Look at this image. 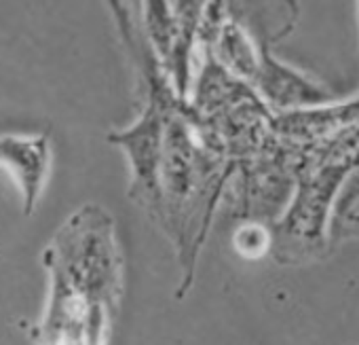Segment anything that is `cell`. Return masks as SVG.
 Here are the masks:
<instances>
[{"label": "cell", "instance_id": "1", "mask_svg": "<svg viewBox=\"0 0 359 345\" xmlns=\"http://www.w3.org/2000/svg\"><path fill=\"white\" fill-rule=\"evenodd\" d=\"M0 169L13 178L22 195L24 216H32L53 169L49 134H0Z\"/></svg>", "mask_w": 359, "mask_h": 345}, {"label": "cell", "instance_id": "2", "mask_svg": "<svg viewBox=\"0 0 359 345\" xmlns=\"http://www.w3.org/2000/svg\"><path fill=\"white\" fill-rule=\"evenodd\" d=\"M258 45V66L250 87L254 89V93L260 96L262 104L277 112H296L298 108L319 106L332 98V93L323 89V85L302 74L300 70L279 62L271 53L269 43Z\"/></svg>", "mask_w": 359, "mask_h": 345}, {"label": "cell", "instance_id": "3", "mask_svg": "<svg viewBox=\"0 0 359 345\" xmlns=\"http://www.w3.org/2000/svg\"><path fill=\"white\" fill-rule=\"evenodd\" d=\"M167 5L175 26V43L165 64V72L175 93L187 100L193 83V58L197 49V34L210 0H167Z\"/></svg>", "mask_w": 359, "mask_h": 345}, {"label": "cell", "instance_id": "4", "mask_svg": "<svg viewBox=\"0 0 359 345\" xmlns=\"http://www.w3.org/2000/svg\"><path fill=\"white\" fill-rule=\"evenodd\" d=\"M233 242L241 256L258 259L271 252V225L256 223V221H241Z\"/></svg>", "mask_w": 359, "mask_h": 345}]
</instances>
